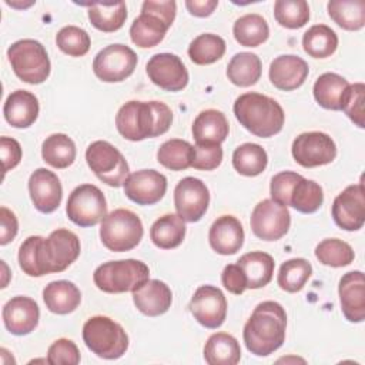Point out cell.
I'll return each mask as SVG.
<instances>
[{"label": "cell", "mask_w": 365, "mask_h": 365, "mask_svg": "<svg viewBox=\"0 0 365 365\" xmlns=\"http://www.w3.org/2000/svg\"><path fill=\"white\" fill-rule=\"evenodd\" d=\"M78 237L66 228L54 230L47 238L27 237L19 250V265L29 277L63 272L80 255Z\"/></svg>", "instance_id": "obj_1"}, {"label": "cell", "mask_w": 365, "mask_h": 365, "mask_svg": "<svg viewBox=\"0 0 365 365\" xmlns=\"http://www.w3.org/2000/svg\"><path fill=\"white\" fill-rule=\"evenodd\" d=\"M287 314L281 304L264 301L258 304L244 325L242 338L247 349L257 356H268L285 341Z\"/></svg>", "instance_id": "obj_2"}, {"label": "cell", "mask_w": 365, "mask_h": 365, "mask_svg": "<svg viewBox=\"0 0 365 365\" xmlns=\"http://www.w3.org/2000/svg\"><path fill=\"white\" fill-rule=\"evenodd\" d=\"M171 121V108L161 101L131 100L123 104L115 115L118 133L130 141L158 137L168 131Z\"/></svg>", "instance_id": "obj_3"}, {"label": "cell", "mask_w": 365, "mask_h": 365, "mask_svg": "<svg viewBox=\"0 0 365 365\" xmlns=\"http://www.w3.org/2000/svg\"><path fill=\"white\" fill-rule=\"evenodd\" d=\"M234 114L251 134L268 138L282 130L285 114L274 98L259 93H244L234 103Z\"/></svg>", "instance_id": "obj_4"}, {"label": "cell", "mask_w": 365, "mask_h": 365, "mask_svg": "<svg viewBox=\"0 0 365 365\" xmlns=\"http://www.w3.org/2000/svg\"><path fill=\"white\" fill-rule=\"evenodd\" d=\"M177 4L174 0H147L141 6V14L130 27V37L140 48H151L160 44L175 19Z\"/></svg>", "instance_id": "obj_5"}, {"label": "cell", "mask_w": 365, "mask_h": 365, "mask_svg": "<svg viewBox=\"0 0 365 365\" xmlns=\"http://www.w3.org/2000/svg\"><path fill=\"white\" fill-rule=\"evenodd\" d=\"M150 269L138 259L108 261L98 265L93 274L96 287L108 294L134 292L148 281Z\"/></svg>", "instance_id": "obj_6"}, {"label": "cell", "mask_w": 365, "mask_h": 365, "mask_svg": "<svg viewBox=\"0 0 365 365\" xmlns=\"http://www.w3.org/2000/svg\"><path fill=\"white\" fill-rule=\"evenodd\" d=\"M83 341L86 346L100 358H121L128 348V335L114 319L96 315L83 325Z\"/></svg>", "instance_id": "obj_7"}, {"label": "cell", "mask_w": 365, "mask_h": 365, "mask_svg": "<svg viewBox=\"0 0 365 365\" xmlns=\"http://www.w3.org/2000/svg\"><path fill=\"white\" fill-rule=\"evenodd\" d=\"M144 230L137 214L125 208H117L107 214L100 227V238L106 248L114 252H124L135 248Z\"/></svg>", "instance_id": "obj_8"}, {"label": "cell", "mask_w": 365, "mask_h": 365, "mask_svg": "<svg viewBox=\"0 0 365 365\" xmlns=\"http://www.w3.org/2000/svg\"><path fill=\"white\" fill-rule=\"evenodd\" d=\"M7 57L14 74L24 83L41 84L50 76V60L44 46L33 38L13 43Z\"/></svg>", "instance_id": "obj_9"}, {"label": "cell", "mask_w": 365, "mask_h": 365, "mask_svg": "<svg viewBox=\"0 0 365 365\" xmlns=\"http://www.w3.org/2000/svg\"><path fill=\"white\" fill-rule=\"evenodd\" d=\"M86 161L98 180L110 187H121L130 175L124 155L108 141L97 140L86 150Z\"/></svg>", "instance_id": "obj_10"}, {"label": "cell", "mask_w": 365, "mask_h": 365, "mask_svg": "<svg viewBox=\"0 0 365 365\" xmlns=\"http://www.w3.org/2000/svg\"><path fill=\"white\" fill-rule=\"evenodd\" d=\"M66 212L78 227H93L107 215V202L101 190L93 184H81L68 195Z\"/></svg>", "instance_id": "obj_11"}, {"label": "cell", "mask_w": 365, "mask_h": 365, "mask_svg": "<svg viewBox=\"0 0 365 365\" xmlns=\"http://www.w3.org/2000/svg\"><path fill=\"white\" fill-rule=\"evenodd\" d=\"M137 67V54L125 44H110L100 50L93 60L94 74L106 83L128 78Z\"/></svg>", "instance_id": "obj_12"}, {"label": "cell", "mask_w": 365, "mask_h": 365, "mask_svg": "<svg viewBox=\"0 0 365 365\" xmlns=\"http://www.w3.org/2000/svg\"><path fill=\"white\" fill-rule=\"evenodd\" d=\"M250 224L255 237L264 241H277L288 232L291 214L285 205L274 200H262L252 210Z\"/></svg>", "instance_id": "obj_13"}, {"label": "cell", "mask_w": 365, "mask_h": 365, "mask_svg": "<svg viewBox=\"0 0 365 365\" xmlns=\"http://www.w3.org/2000/svg\"><path fill=\"white\" fill-rule=\"evenodd\" d=\"M291 153L299 165L312 168L332 163L336 157V145L328 134L308 131L294 140Z\"/></svg>", "instance_id": "obj_14"}, {"label": "cell", "mask_w": 365, "mask_h": 365, "mask_svg": "<svg viewBox=\"0 0 365 365\" xmlns=\"http://www.w3.org/2000/svg\"><path fill=\"white\" fill-rule=\"evenodd\" d=\"M210 204L207 185L195 177H185L174 188V205L177 214L185 222L200 221Z\"/></svg>", "instance_id": "obj_15"}, {"label": "cell", "mask_w": 365, "mask_h": 365, "mask_svg": "<svg viewBox=\"0 0 365 365\" xmlns=\"http://www.w3.org/2000/svg\"><path fill=\"white\" fill-rule=\"evenodd\" d=\"M190 311L205 328L221 327L227 317V299L224 292L214 285H201L190 301Z\"/></svg>", "instance_id": "obj_16"}, {"label": "cell", "mask_w": 365, "mask_h": 365, "mask_svg": "<svg viewBox=\"0 0 365 365\" xmlns=\"http://www.w3.org/2000/svg\"><path fill=\"white\" fill-rule=\"evenodd\" d=\"M332 218L345 231H356L365 222V192L364 184L348 185L332 202Z\"/></svg>", "instance_id": "obj_17"}, {"label": "cell", "mask_w": 365, "mask_h": 365, "mask_svg": "<svg viewBox=\"0 0 365 365\" xmlns=\"http://www.w3.org/2000/svg\"><path fill=\"white\" fill-rule=\"evenodd\" d=\"M148 78L165 91H180L188 84V71L181 58L171 53L154 54L145 66Z\"/></svg>", "instance_id": "obj_18"}, {"label": "cell", "mask_w": 365, "mask_h": 365, "mask_svg": "<svg viewBox=\"0 0 365 365\" xmlns=\"http://www.w3.org/2000/svg\"><path fill=\"white\" fill-rule=\"evenodd\" d=\"M124 194L138 205L158 202L167 191V178L155 170H138L128 175L124 182Z\"/></svg>", "instance_id": "obj_19"}, {"label": "cell", "mask_w": 365, "mask_h": 365, "mask_svg": "<svg viewBox=\"0 0 365 365\" xmlns=\"http://www.w3.org/2000/svg\"><path fill=\"white\" fill-rule=\"evenodd\" d=\"M29 192L34 207L44 214L56 211L63 197L58 177L47 168H37L33 171L29 178Z\"/></svg>", "instance_id": "obj_20"}, {"label": "cell", "mask_w": 365, "mask_h": 365, "mask_svg": "<svg viewBox=\"0 0 365 365\" xmlns=\"http://www.w3.org/2000/svg\"><path fill=\"white\" fill-rule=\"evenodd\" d=\"M38 305L30 297H13L3 307V322L7 331L17 336H23L34 331L38 324Z\"/></svg>", "instance_id": "obj_21"}, {"label": "cell", "mask_w": 365, "mask_h": 365, "mask_svg": "<svg viewBox=\"0 0 365 365\" xmlns=\"http://www.w3.org/2000/svg\"><path fill=\"white\" fill-rule=\"evenodd\" d=\"M339 302L344 317L349 322L365 319V278L361 271H351L342 275L338 285Z\"/></svg>", "instance_id": "obj_22"}, {"label": "cell", "mask_w": 365, "mask_h": 365, "mask_svg": "<svg viewBox=\"0 0 365 365\" xmlns=\"http://www.w3.org/2000/svg\"><path fill=\"white\" fill-rule=\"evenodd\" d=\"M309 73L305 60L294 54L278 56L269 66V80L278 90L291 91L304 84Z\"/></svg>", "instance_id": "obj_23"}, {"label": "cell", "mask_w": 365, "mask_h": 365, "mask_svg": "<svg viewBox=\"0 0 365 365\" xmlns=\"http://www.w3.org/2000/svg\"><path fill=\"white\" fill-rule=\"evenodd\" d=\"M211 248L221 255H232L244 244V230L234 215L218 217L208 232Z\"/></svg>", "instance_id": "obj_24"}, {"label": "cell", "mask_w": 365, "mask_h": 365, "mask_svg": "<svg viewBox=\"0 0 365 365\" xmlns=\"http://www.w3.org/2000/svg\"><path fill=\"white\" fill-rule=\"evenodd\" d=\"M134 305L147 317L165 314L173 302L170 287L160 279H148L144 285L133 292Z\"/></svg>", "instance_id": "obj_25"}, {"label": "cell", "mask_w": 365, "mask_h": 365, "mask_svg": "<svg viewBox=\"0 0 365 365\" xmlns=\"http://www.w3.org/2000/svg\"><path fill=\"white\" fill-rule=\"evenodd\" d=\"M38 100L27 90H16L6 98L3 114L6 121L14 128H27L38 117Z\"/></svg>", "instance_id": "obj_26"}, {"label": "cell", "mask_w": 365, "mask_h": 365, "mask_svg": "<svg viewBox=\"0 0 365 365\" xmlns=\"http://www.w3.org/2000/svg\"><path fill=\"white\" fill-rule=\"evenodd\" d=\"M230 125L225 115L218 110L201 111L192 124L195 144H221L228 137Z\"/></svg>", "instance_id": "obj_27"}, {"label": "cell", "mask_w": 365, "mask_h": 365, "mask_svg": "<svg viewBox=\"0 0 365 365\" xmlns=\"http://www.w3.org/2000/svg\"><path fill=\"white\" fill-rule=\"evenodd\" d=\"M240 268L242 269L245 279H247V288L250 289H258L269 284L274 275L275 262L274 258L262 251H251L240 257L237 261Z\"/></svg>", "instance_id": "obj_28"}, {"label": "cell", "mask_w": 365, "mask_h": 365, "mask_svg": "<svg viewBox=\"0 0 365 365\" xmlns=\"http://www.w3.org/2000/svg\"><path fill=\"white\" fill-rule=\"evenodd\" d=\"M43 299L48 311L58 315L73 312L81 302V292L70 281H53L43 289Z\"/></svg>", "instance_id": "obj_29"}, {"label": "cell", "mask_w": 365, "mask_h": 365, "mask_svg": "<svg viewBox=\"0 0 365 365\" xmlns=\"http://www.w3.org/2000/svg\"><path fill=\"white\" fill-rule=\"evenodd\" d=\"M204 359L210 365H235L241 359L240 344L230 334H212L205 342Z\"/></svg>", "instance_id": "obj_30"}, {"label": "cell", "mask_w": 365, "mask_h": 365, "mask_svg": "<svg viewBox=\"0 0 365 365\" xmlns=\"http://www.w3.org/2000/svg\"><path fill=\"white\" fill-rule=\"evenodd\" d=\"M185 230V221L178 214H165L151 225L150 238L155 247L171 250L184 241Z\"/></svg>", "instance_id": "obj_31"}, {"label": "cell", "mask_w": 365, "mask_h": 365, "mask_svg": "<svg viewBox=\"0 0 365 365\" xmlns=\"http://www.w3.org/2000/svg\"><path fill=\"white\" fill-rule=\"evenodd\" d=\"M88 9V20L91 24L104 33H113L123 27L127 19V6L124 1L115 3H91Z\"/></svg>", "instance_id": "obj_32"}, {"label": "cell", "mask_w": 365, "mask_h": 365, "mask_svg": "<svg viewBox=\"0 0 365 365\" xmlns=\"http://www.w3.org/2000/svg\"><path fill=\"white\" fill-rule=\"evenodd\" d=\"M262 73V64L254 53H237L227 66L228 80L238 87L254 86Z\"/></svg>", "instance_id": "obj_33"}, {"label": "cell", "mask_w": 365, "mask_h": 365, "mask_svg": "<svg viewBox=\"0 0 365 365\" xmlns=\"http://www.w3.org/2000/svg\"><path fill=\"white\" fill-rule=\"evenodd\" d=\"M232 33L240 46L258 47L269 37V27L262 16L257 13H250L235 20L232 26Z\"/></svg>", "instance_id": "obj_34"}, {"label": "cell", "mask_w": 365, "mask_h": 365, "mask_svg": "<svg viewBox=\"0 0 365 365\" xmlns=\"http://www.w3.org/2000/svg\"><path fill=\"white\" fill-rule=\"evenodd\" d=\"M327 9L329 17L345 30L356 31L365 26L364 0H331Z\"/></svg>", "instance_id": "obj_35"}, {"label": "cell", "mask_w": 365, "mask_h": 365, "mask_svg": "<svg viewBox=\"0 0 365 365\" xmlns=\"http://www.w3.org/2000/svg\"><path fill=\"white\" fill-rule=\"evenodd\" d=\"M348 86V81L342 76L324 73L314 83V98L321 107L338 111L341 110V97Z\"/></svg>", "instance_id": "obj_36"}, {"label": "cell", "mask_w": 365, "mask_h": 365, "mask_svg": "<svg viewBox=\"0 0 365 365\" xmlns=\"http://www.w3.org/2000/svg\"><path fill=\"white\" fill-rule=\"evenodd\" d=\"M302 47L304 51L314 58H327L335 53L338 36L327 24H315L304 33Z\"/></svg>", "instance_id": "obj_37"}, {"label": "cell", "mask_w": 365, "mask_h": 365, "mask_svg": "<svg viewBox=\"0 0 365 365\" xmlns=\"http://www.w3.org/2000/svg\"><path fill=\"white\" fill-rule=\"evenodd\" d=\"M41 155L48 165L54 168H67L76 160V144L63 133L51 134L43 141Z\"/></svg>", "instance_id": "obj_38"}, {"label": "cell", "mask_w": 365, "mask_h": 365, "mask_svg": "<svg viewBox=\"0 0 365 365\" xmlns=\"http://www.w3.org/2000/svg\"><path fill=\"white\" fill-rule=\"evenodd\" d=\"M194 155V145L180 138L167 140L157 151L158 163L171 171H182L191 167Z\"/></svg>", "instance_id": "obj_39"}, {"label": "cell", "mask_w": 365, "mask_h": 365, "mask_svg": "<svg viewBox=\"0 0 365 365\" xmlns=\"http://www.w3.org/2000/svg\"><path fill=\"white\" fill-rule=\"evenodd\" d=\"M268 164L267 151L255 143H244L232 153L234 168L245 177L259 175Z\"/></svg>", "instance_id": "obj_40"}, {"label": "cell", "mask_w": 365, "mask_h": 365, "mask_svg": "<svg viewBox=\"0 0 365 365\" xmlns=\"http://www.w3.org/2000/svg\"><path fill=\"white\" fill-rule=\"evenodd\" d=\"M324 202L322 188L318 182L301 177L289 194V207L302 214L315 212Z\"/></svg>", "instance_id": "obj_41"}, {"label": "cell", "mask_w": 365, "mask_h": 365, "mask_svg": "<svg viewBox=\"0 0 365 365\" xmlns=\"http://www.w3.org/2000/svg\"><path fill=\"white\" fill-rule=\"evenodd\" d=\"M225 53V41L222 37L204 33L197 36L188 46V56L192 63L198 66L212 64L220 60Z\"/></svg>", "instance_id": "obj_42"}, {"label": "cell", "mask_w": 365, "mask_h": 365, "mask_svg": "<svg viewBox=\"0 0 365 365\" xmlns=\"http://www.w3.org/2000/svg\"><path fill=\"white\" fill-rule=\"evenodd\" d=\"M312 267L304 258H291L285 261L278 272V285L287 292H298L311 278Z\"/></svg>", "instance_id": "obj_43"}, {"label": "cell", "mask_w": 365, "mask_h": 365, "mask_svg": "<svg viewBox=\"0 0 365 365\" xmlns=\"http://www.w3.org/2000/svg\"><path fill=\"white\" fill-rule=\"evenodd\" d=\"M315 257L324 265L339 268L349 265L355 254L348 242L339 238H327L315 247Z\"/></svg>", "instance_id": "obj_44"}, {"label": "cell", "mask_w": 365, "mask_h": 365, "mask_svg": "<svg viewBox=\"0 0 365 365\" xmlns=\"http://www.w3.org/2000/svg\"><path fill=\"white\" fill-rule=\"evenodd\" d=\"M274 17L282 27L301 29L309 20V6L305 0H277Z\"/></svg>", "instance_id": "obj_45"}, {"label": "cell", "mask_w": 365, "mask_h": 365, "mask_svg": "<svg viewBox=\"0 0 365 365\" xmlns=\"http://www.w3.org/2000/svg\"><path fill=\"white\" fill-rule=\"evenodd\" d=\"M56 44L64 54L81 57L90 50V36L81 27L66 26L56 34Z\"/></svg>", "instance_id": "obj_46"}, {"label": "cell", "mask_w": 365, "mask_h": 365, "mask_svg": "<svg viewBox=\"0 0 365 365\" xmlns=\"http://www.w3.org/2000/svg\"><path fill=\"white\" fill-rule=\"evenodd\" d=\"M341 110L359 127H365V86L354 83L346 87L341 97Z\"/></svg>", "instance_id": "obj_47"}, {"label": "cell", "mask_w": 365, "mask_h": 365, "mask_svg": "<svg viewBox=\"0 0 365 365\" xmlns=\"http://www.w3.org/2000/svg\"><path fill=\"white\" fill-rule=\"evenodd\" d=\"M47 362L51 365H77L80 362V351L71 339L60 338L48 346Z\"/></svg>", "instance_id": "obj_48"}, {"label": "cell", "mask_w": 365, "mask_h": 365, "mask_svg": "<svg viewBox=\"0 0 365 365\" xmlns=\"http://www.w3.org/2000/svg\"><path fill=\"white\" fill-rule=\"evenodd\" d=\"M302 175L294 171H281L275 174L271 178V185H269V192H271V200L275 202L288 207L289 205V194L294 187V184L301 178Z\"/></svg>", "instance_id": "obj_49"}, {"label": "cell", "mask_w": 365, "mask_h": 365, "mask_svg": "<svg viewBox=\"0 0 365 365\" xmlns=\"http://www.w3.org/2000/svg\"><path fill=\"white\" fill-rule=\"evenodd\" d=\"M195 155L191 167L195 170H215L222 161L221 144H195Z\"/></svg>", "instance_id": "obj_50"}, {"label": "cell", "mask_w": 365, "mask_h": 365, "mask_svg": "<svg viewBox=\"0 0 365 365\" xmlns=\"http://www.w3.org/2000/svg\"><path fill=\"white\" fill-rule=\"evenodd\" d=\"M221 282L231 294L241 295L247 289V279L238 264H228L222 269Z\"/></svg>", "instance_id": "obj_51"}, {"label": "cell", "mask_w": 365, "mask_h": 365, "mask_svg": "<svg viewBox=\"0 0 365 365\" xmlns=\"http://www.w3.org/2000/svg\"><path fill=\"white\" fill-rule=\"evenodd\" d=\"M0 151L3 160V173L14 168L21 160V147L17 140L10 137L0 138Z\"/></svg>", "instance_id": "obj_52"}, {"label": "cell", "mask_w": 365, "mask_h": 365, "mask_svg": "<svg viewBox=\"0 0 365 365\" xmlns=\"http://www.w3.org/2000/svg\"><path fill=\"white\" fill-rule=\"evenodd\" d=\"M19 230V222L13 211L6 207L0 208V244L6 245L14 240Z\"/></svg>", "instance_id": "obj_53"}, {"label": "cell", "mask_w": 365, "mask_h": 365, "mask_svg": "<svg viewBox=\"0 0 365 365\" xmlns=\"http://www.w3.org/2000/svg\"><path fill=\"white\" fill-rule=\"evenodd\" d=\"M217 6H218L217 0H187L185 1V7L195 17H207L212 14Z\"/></svg>", "instance_id": "obj_54"}]
</instances>
